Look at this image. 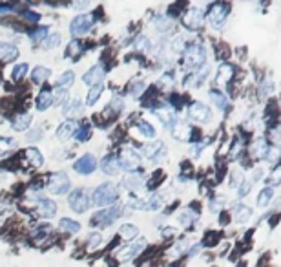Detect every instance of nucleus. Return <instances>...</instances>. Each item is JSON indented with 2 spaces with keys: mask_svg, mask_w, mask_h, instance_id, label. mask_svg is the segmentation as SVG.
I'll return each mask as SVG.
<instances>
[{
  "mask_svg": "<svg viewBox=\"0 0 281 267\" xmlns=\"http://www.w3.org/2000/svg\"><path fill=\"white\" fill-rule=\"evenodd\" d=\"M228 11H230L228 4H225V2H214L208 7V22L214 26L215 30H219L225 24V20H227Z\"/></svg>",
  "mask_w": 281,
  "mask_h": 267,
  "instance_id": "5",
  "label": "nucleus"
},
{
  "mask_svg": "<svg viewBox=\"0 0 281 267\" xmlns=\"http://www.w3.org/2000/svg\"><path fill=\"white\" fill-rule=\"evenodd\" d=\"M250 187H252L250 181H243L240 187H238V196H240V198H245V196L250 192Z\"/></svg>",
  "mask_w": 281,
  "mask_h": 267,
  "instance_id": "51",
  "label": "nucleus"
},
{
  "mask_svg": "<svg viewBox=\"0 0 281 267\" xmlns=\"http://www.w3.org/2000/svg\"><path fill=\"white\" fill-rule=\"evenodd\" d=\"M219 222H221L223 225H227L228 222H230V216H228L227 213H225V214H221V218H219Z\"/></svg>",
  "mask_w": 281,
  "mask_h": 267,
  "instance_id": "59",
  "label": "nucleus"
},
{
  "mask_svg": "<svg viewBox=\"0 0 281 267\" xmlns=\"http://www.w3.org/2000/svg\"><path fill=\"white\" fill-rule=\"evenodd\" d=\"M124 108V103H122V99L120 97H114L112 99V103L108 104V110H114L115 114H120V110Z\"/></svg>",
  "mask_w": 281,
  "mask_h": 267,
  "instance_id": "46",
  "label": "nucleus"
},
{
  "mask_svg": "<svg viewBox=\"0 0 281 267\" xmlns=\"http://www.w3.org/2000/svg\"><path fill=\"white\" fill-rule=\"evenodd\" d=\"M232 77H234V66L232 64H228V62H225V64L219 66V72H217L215 83H217V86H227Z\"/></svg>",
  "mask_w": 281,
  "mask_h": 267,
  "instance_id": "16",
  "label": "nucleus"
},
{
  "mask_svg": "<svg viewBox=\"0 0 281 267\" xmlns=\"http://www.w3.org/2000/svg\"><path fill=\"white\" fill-rule=\"evenodd\" d=\"M49 77V70L44 66H35L33 68V72H31V81L35 83V85H40L44 81Z\"/></svg>",
  "mask_w": 281,
  "mask_h": 267,
  "instance_id": "25",
  "label": "nucleus"
},
{
  "mask_svg": "<svg viewBox=\"0 0 281 267\" xmlns=\"http://www.w3.org/2000/svg\"><path fill=\"white\" fill-rule=\"evenodd\" d=\"M161 205H162V196L154 194L144 201V211H157V209H161Z\"/></svg>",
  "mask_w": 281,
  "mask_h": 267,
  "instance_id": "32",
  "label": "nucleus"
},
{
  "mask_svg": "<svg viewBox=\"0 0 281 267\" xmlns=\"http://www.w3.org/2000/svg\"><path fill=\"white\" fill-rule=\"evenodd\" d=\"M154 26H156L157 30L161 31V33H166V31L172 30V20H170V17H166V15H161V17H157L156 20H154Z\"/></svg>",
  "mask_w": 281,
  "mask_h": 267,
  "instance_id": "31",
  "label": "nucleus"
},
{
  "mask_svg": "<svg viewBox=\"0 0 281 267\" xmlns=\"http://www.w3.org/2000/svg\"><path fill=\"white\" fill-rule=\"evenodd\" d=\"M91 26H93V17L91 15H77L70 24V31H72L73 37H80L84 33H88Z\"/></svg>",
  "mask_w": 281,
  "mask_h": 267,
  "instance_id": "8",
  "label": "nucleus"
},
{
  "mask_svg": "<svg viewBox=\"0 0 281 267\" xmlns=\"http://www.w3.org/2000/svg\"><path fill=\"white\" fill-rule=\"evenodd\" d=\"M137 49H144V51H150L152 49V41H150L148 37H139L137 39Z\"/></svg>",
  "mask_w": 281,
  "mask_h": 267,
  "instance_id": "47",
  "label": "nucleus"
},
{
  "mask_svg": "<svg viewBox=\"0 0 281 267\" xmlns=\"http://www.w3.org/2000/svg\"><path fill=\"white\" fill-rule=\"evenodd\" d=\"M102 77H104V66H102V64H95V66H91L88 72L84 73L82 81L86 85L93 86V85H99L102 81Z\"/></svg>",
  "mask_w": 281,
  "mask_h": 267,
  "instance_id": "12",
  "label": "nucleus"
},
{
  "mask_svg": "<svg viewBox=\"0 0 281 267\" xmlns=\"http://www.w3.org/2000/svg\"><path fill=\"white\" fill-rule=\"evenodd\" d=\"M219 240H221V234H219V232L210 231L208 234L204 236L203 245H204V247H214V245H217V243H219Z\"/></svg>",
  "mask_w": 281,
  "mask_h": 267,
  "instance_id": "42",
  "label": "nucleus"
},
{
  "mask_svg": "<svg viewBox=\"0 0 281 267\" xmlns=\"http://www.w3.org/2000/svg\"><path fill=\"white\" fill-rule=\"evenodd\" d=\"M51 104H53V91L42 90L40 93H39L37 101H35L37 110H48L49 106H51Z\"/></svg>",
  "mask_w": 281,
  "mask_h": 267,
  "instance_id": "21",
  "label": "nucleus"
},
{
  "mask_svg": "<svg viewBox=\"0 0 281 267\" xmlns=\"http://www.w3.org/2000/svg\"><path fill=\"white\" fill-rule=\"evenodd\" d=\"M270 183H272V185H278V183H280V169H276L274 172H272V179H270Z\"/></svg>",
  "mask_w": 281,
  "mask_h": 267,
  "instance_id": "57",
  "label": "nucleus"
},
{
  "mask_svg": "<svg viewBox=\"0 0 281 267\" xmlns=\"http://www.w3.org/2000/svg\"><path fill=\"white\" fill-rule=\"evenodd\" d=\"M203 2H212V0H203Z\"/></svg>",
  "mask_w": 281,
  "mask_h": 267,
  "instance_id": "60",
  "label": "nucleus"
},
{
  "mask_svg": "<svg viewBox=\"0 0 281 267\" xmlns=\"http://www.w3.org/2000/svg\"><path fill=\"white\" fill-rule=\"evenodd\" d=\"M31 125V116L30 114H18V116H15V119H13V128L15 130H26V128Z\"/></svg>",
  "mask_w": 281,
  "mask_h": 267,
  "instance_id": "27",
  "label": "nucleus"
},
{
  "mask_svg": "<svg viewBox=\"0 0 281 267\" xmlns=\"http://www.w3.org/2000/svg\"><path fill=\"white\" fill-rule=\"evenodd\" d=\"M101 169H102V172L104 174H108V176H115L117 172H119V161H117V158L115 156H104L102 158V161H101Z\"/></svg>",
  "mask_w": 281,
  "mask_h": 267,
  "instance_id": "18",
  "label": "nucleus"
},
{
  "mask_svg": "<svg viewBox=\"0 0 281 267\" xmlns=\"http://www.w3.org/2000/svg\"><path fill=\"white\" fill-rule=\"evenodd\" d=\"M190 117L198 123H208L212 119V110L204 103H194L190 106Z\"/></svg>",
  "mask_w": 281,
  "mask_h": 267,
  "instance_id": "11",
  "label": "nucleus"
},
{
  "mask_svg": "<svg viewBox=\"0 0 281 267\" xmlns=\"http://www.w3.org/2000/svg\"><path fill=\"white\" fill-rule=\"evenodd\" d=\"M137 234H139V229L135 227V225H132V223L120 225L119 236L122 238V240H126V242H132V240H135V236H137Z\"/></svg>",
  "mask_w": 281,
  "mask_h": 267,
  "instance_id": "22",
  "label": "nucleus"
},
{
  "mask_svg": "<svg viewBox=\"0 0 281 267\" xmlns=\"http://www.w3.org/2000/svg\"><path fill=\"white\" fill-rule=\"evenodd\" d=\"M272 196H274V188H272V187L263 188V190L259 192V196H257V205L267 207L270 203V200H272Z\"/></svg>",
  "mask_w": 281,
  "mask_h": 267,
  "instance_id": "34",
  "label": "nucleus"
},
{
  "mask_svg": "<svg viewBox=\"0 0 281 267\" xmlns=\"http://www.w3.org/2000/svg\"><path fill=\"white\" fill-rule=\"evenodd\" d=\"M210 97H212V101L215 103V106L219 110H225L228 106V99L223 95L221 91H217V90H210Z\"/></svg>",
  "mask_w": 281,
  "mask_h": 267,
  "instance_id": "37",
  "label": "nucleus"
},
{
  "mask_svg": "<svg viewBox=\"0 0 281 267\" xmlns=\"http://www.w3.org/2000/svg\"><path fill=\"white\" fill-rule=\"evenodd\" d=\"M101 234H99V232H91L90 236H88V247H90V249H95L97 245H99V243H101Z\"/></svg>",
  "mask_w": 281,
  "mask_h": 267,
  "instance_id": "48",
  "label": "nucleus"
},
{
  "mask_svg": "<svg viewBox=\"0 0 281 267\" xmlns=\"http://www.w3.org/2000/svg\"><path fill=\"white\" fill-rule=\"evenodd\" d=\"M144 247V242H137V243H130V245H126L124 249L119 251V255H117V258H119V262H128L132 260V258H135V256L143 251Z\"/></svg>",
  "mask_w": 281,
  "mask_h": 267,
  "instance_id": "13",
  "label": "nucleus"
},
{
  "mask_svg": "<svg viewBox=\"0 0 281 267\" xmlns=\"http://www.w3.org/2000/svg\"><path fill=\"white\" fill-rule=\"evenodd\" d=\"M172 48H174V51H183L185 49V39L183 37H175Z\"/></svg>",
  "mask_w": 281,
  "mask_h": 267,
  "instance_id": "52",
  "label": "nucleus"
},
{
  "mask_svg": "<svg viewBox=\"0 0 281 267\" xmlns=\"http://www.w3.org/2000/svg\"><path fill=\"white\" fill-rule=\"evenodd\" d=\"M179 223L181 225H194V222L198 220V213H194L192 209H186V211H183V213L179 214Z\"/></svg>",
  "mask_w": 281,
  "mask_h": 267,
  "instance_id": "38",
  "label": "nucleus"
},
{
  "mask_svg": "<svg viewBox=\"0 0 281 267\" xmlns=\"http://www.w3.org/2000/svg\"><path fill=\"white\" fill-rule=\"evenodd\" d=\"M17 55H18V49L15 44L7 43V41H2V43H0V59L4 62L15 61Z\"/></svg>",
  "mask_w": 281,
  "mask_h": 267,
  "instance_id": "17",
  "label": "nucleus"
},
{
  "mask_svg": "<svg viewBox=\"0 0 281 267\" xmlns=\"http://www.w3.org/2000/svg\"><path fill=\"white\" fill-rule=\"evenodd\" d=\"M73 79H75V75H73V72H64L62 75L59 77V88H62V90H66V88H70V86L73 85Z\"/></svg>",
  "mask_w": 281,
  "mask_h": 267,
  "instance_id": "40",
  "label": "nucleus"
},
{
  "mask_svg": "<svg viewBox=\"0 0 281 267\" xmlns=\"http://www.w3.org/2000/svg\"><path fill=\"white\" fill-rule=\"evenodd\" d=\"M166 152V148H164V145H162L161 141H156V143H150L146 148H144V154L148 156L152 161H157V159L161 158L162 154Z\"/></svg>",
  "mask_w": 281,
  "mask_h": 267,
  "instance_id": "19",
  "label": "nucleus"
},
{
  "mask_svg": "<svg viewBox=\"0 0 281 267\" xmlns=\"http://www.w3.org/2000/svg\"><path fill=\"white\" fill-rule=\"evenodd\" d=\"M13 7L11 6H0V15H7V13H11Z\"/></svg>",
  "mask_w": 281,
  "mask_h": 267,
  "instance_id": "58",
  "label": "nucleus"
},
{
  "mask_svg": "<svg viewBox=\"0 0 281 267\" xmlns=\"http://www.w3.org/2000/svg\"><path fill=\"white\" fill-rule=\"evenodd\" d=\"M59 225H60V229H62V231L72 232V234H75V232L80 231V223H79V222H73V220H70V218H62L59 222Z\"/></svg>",
  "mask_w": 281,
  "mask_h": 267,
  "instance_id": "30",
  "label": "nucleus"
},
{
  "mask_svg": "<svg viewBox=\"0 0 281 267\" xmlns=\"http://www.w3.org/2000/svg\"><path fill=\"white\" fill-rule=\"evenodd\" d=\"M102 90H104V85H102V83L91 86V90L88 91V101H86V103L90 104V106H91V104H95L97 101H99V97H101Z\"/></svg>",
  "mask_w": 281,
  "mask_h": 267,
  "instance_id": "33",
  "label": "nucleus"
},
{
  "mask_svg": "<svg viewBox=\"0 0 281 267\" xmlns=\"http://www.w3.org/2000/svg\"><path fill=\"white\" fill-rule=\"evenodd\" d=\"M13 146H15V139H11V137H0V156L6 154L7 150H11Z\"/></svg>",
  "mask_w": 281,
  "mask_h": 267,
  "instance_id": "44",
  "label": "nucleus"
},
{
  "mask_svg": "<svg viewBox=\"0 0 281 267\" xmlns=\"http://www.w3.org/2000/svg\"><path fill=\"white\" fill-rule=\"evenodd\" d=\"M143 185V178L141 174H128V176L122 179V187L124 188H130V190H135Z\"/></svg>",
  "mask_w": 281,
  "mask_h": 267,
  "instance_id": "24",
  "label": "nucleus"
},
{
  "mask_svg": "<svg viewBox=\"0 0 281 267\" xmlns=\"http://www.w3.org/2000/svg\"><path fill=\"white\" fill-rule=\"evenodd\" d=\"M80 112H82V104H80L79 99H73V101H70V103L64 106V116L68 117H75L79 116Z\"/></svg>",
  "mask_w": 281,
  "mask_h": 267,
  "instance_id": "29",
  "label": "nucleus"
},
{
  "mask_svg": "<svg viewBox=\"0 0 281 267\" xmlns=\"http://www.w3.org/2000/svg\"><path fill=\"white\" fill-rule=\"evenodd\" d=\"M22 17H24L26 20H30V22H37V20L40 18V15H39V13H35V11H24V13H22Z\"/></svg>",
  "mask_w": 281,
  "mask_h": 267,
  "instance_id": "53",
  "label": "nucleus"
},
{
  "mask_svg": "<svg viewBox=\"0 0 281 267\" xmlns=\"http://www.w3.org/2000/svg\"><path fill=\"white\" fill-rule=\"evenodd\" d=\"M135 130H137L143 137H146V139H152V137H156V128L152 127L148 121H139L137 125H135Z\"/></svg>",
  "mask_w": 281,
  "mask_h": 267,
  "instance_id": "23",
  "label": "nucleus"
},
{
  "mask_svg": "<svg viewBox=\"0 0 281 267\" xmlns=\"http://www.w3.org/2000/svg\"><path fill=\"white\" fill-rule=\"evenodd\" d=\"M234 216H236V220H238L240 223H245V222H248V218L252 216V209L241 203V205L236 207V213H234Z\"/></svg>",
  "mask_w": 281,
  "mask_h": 267,
  "instance_id": "28",
  "label": "nucleus"
},
{
  "mask_svg": "<svg viewBox=\"0 0 281 267\" xmlns=\"http://www.w3.org/2000/svg\"><path fill=\"white\" fill-rule=\"evenodd\" d=\"M270 91H272V83H270V79L269 81H265L263 83V88H261V93H270Z\"/></svg>",
  "mask_w": 281,
  "mask_h": 267,
  "instance_id": "56",
  "label": "nucleus"
},
{
  "mask_svg": "<svg viewBox=\"0 0 281 267\" xmlns=\"http://www.w3.org/2000/svg\"><path fill=\"white\" fill-rule=\"evenodd\" d=\"M40 137H42L40 128H35V132H30V134H28V139H30V141H37V139H40Z\"/></svg>",
  "mask_w": 281,
  "mask_h": 267,
  "instance_id": "54",
  "label": "nucleus"
},
{
  "mask_svg": "<svg viewBox=\"0 0 281 267\" xmlns=\"http://www.w3.org/2000/svg\"><path fill=\"white\" fill-rule=\"evenodd\" d=\"M120 214H122V205L108 207L106 211L97 213L95 216L90 220V223L93 225V227H110L114 222H117V218H120Z\"/></svg>",
  "mask_w": 281,
  "mask_h": 267,
  "instance_id": "3",
  "label": "nucleus"
},
{
  "mask_svg": "<svg viewBox=\"0 0 281 267\" xmlns=\"http://www.w3.org/2000/svg\"><path fill=\"white\" fill-rule=\"evenodd\" d=\"M144 90H146V86H144L143 81H135V83L132 85V88H130V93H132L133 97H139Z\"/></svg>",
  "mask_w": 281,
  "mask_h": 267,
  "instance_id": "45",
  "label": "nucleus"
},
{
  "mask_svg": "<svg viewBox=\"0 0 281 267\" xmlns=\"http://www.w3.org/2000/svg\"><path fill=\"white\" fill-rule=\"evenodd\" d=\"M117 161H119L120 169L128 170V172H133V170L139 169V165H141V156L133 150L132 146H124V148H120Z\"/></svg>",
  "mask_w": 281,
  "mask_h": 267,
  "instance_id": "4",
  "label": "nucleus"
},
{
  "mask_svg": "<svg viewBox=\"0 0 281 267\" xmlns=\"http://www.w3.org/2000/svg\"><path fill=\"white\" fill-rule=\"evenodd\" d=\"M90 4V0H73V6L77 7V9H82V7H86Z\"/></svg>",
  "mask_w": 281,
  "mask_h": 267,
  "instance_id": "55",
  "label": "nucleus"
},
{
  "mask_svg": "<svg viewBox=\"0 0 281 267\" xmlns=\"http://www.w3.org/2000/svg\"><path fill=\"white\" fill-rule=\"evenodd\" d=\"M84 51V44L80 43V41H72L70 43V46H68L66 49V57H70V59H75L77 55H80Z\"/></svg>",
  "mask_w": 281,
  "mask_h": 267,
  "instance_id": "35",
  "label": "nucleus"
},
{
  "mask_svg": "<svg viewBox=\"0 0 281 267\" xmlns=\"http://www.w3.org/2000/svg\"><path fill=\"white\" fill-rule=\"evenodd\" d=\"M203 22H204V17L198 7H192V9H188V11L183 15V26H185L186 30H192V31L201 30V28H203Z\"/></svg>",
  "mask_w": 281,
  "mask_h": 267,
  "instance_id": "9",
  "label": "nucleus"
},
{
  "mask_svg": "<svg viewBox=\"0 0 281 267\" xmlns=\"http://www.w3.org/2000/svg\"><path fill=\"white\" fill-rule=\"evenodd\" d=\"M73 135H75V139L77 141H88L91 135V128L88 127V125H82V127H77L75 128V132H73Z\"/></svg>",
  "mask_w": 281,
  "mask_h": 267,
  "instance_id": "39",
  "label": "nucleus"
},
{
  "mask_svg": "<svg viewBox=\"0 0 281 267\" xmlns=\"http://www.w3.org/2000/svg\"><path fill=\"white\" fill-rule=\"evenodd\" d=\"M117 198H119V190L114 183H102L93 190L90 201H93V205L97 207H110L117 201Z\"/></svg>",
  "mask_w": 281,
  "mask_h": 267,
  "instance_id": "1",
  "label": "nucleus"
},
{
  "mask_svg": "<svg viewBox=\"0 0 281 267\" xmlns=\"http://www.w3.org/2000/svg\"><path fill=\"white\" fill-rule=\"evenodd\" d=\"M162 178H164V174H162L161 170H157L156 176H154V179H152V181H148V190H156V187L161 183Z\"/></svg>",
  "mask_w": 281,
  "mask_h": 267,
  "instance_id": "49",
  "label": "nucleus"
},
{
  "mask_svg": "<svg viewBox=\"0 0 281 267\" xmlns=\"http://www.w3.org/2000/svg\"><path fill=\"white\" fill-rule=\"evenodd\" d=\"M59 44H60L59 33H51V35H48L46 39H44V48L46 49H53V48H57Z\"/></svg>",
  "mask_w": 281,
  "mask_h": 267,
  "instance_id": "43",
  "label": "nucleus"
},
{
  "mask_svg": "<svg viewBox=\"0 0 281 267\" xmlns=\"http://www.w3.org/2000/svg\"><path fill=\"white\" fill-rule=\"evenodd\" d=\"M28 70H30V66H28L26 62L17 64V66L13 68V81H22L24 79V75L28 73Z\"/></svg>",
  "mask_w": 281,
  "mask_h": 267,
  "instance_id": "41",
  "label": "nucleus"
},
{
  "mask_svg": "<svg viewBox=\"0 0 281 267\" xmlns=\"http://www.w3.org/2000/svg\"><path fill=\"white\" fill-rule=\"evenodd\" d=\"M97 169V159L93 154H84L82 158H79L75 163H73V170L80 174V176H88L93 170Z\"/></svg>",
  "mask_w": 281,
  "mask_h": 267,
  "instance_id": "10",
  "label": "nucleus"
},
{
  "mask_svg": "<svg viewBox=\"0 0 281 267\" xmlns=\"http://www.w3.org/2000/svg\"><path fill=\"white\" fill-rule=\"evenodd\" d=\"M204 59H206V51H204V48L201 44H190L185 49V66L192 73H194V70L203 66Z\"/></svg>",
  "mask_w": 281,
  "mask_h": 267,
  "instance_id": "2",
  "label": "nucleus"
},
{
  "mask_svg": "<svg viewBox=\"0 0 281 267\" xmlns=\"http://www.w3.org/2000/svg\"><path fill=\"white\" fill-rule=\"evenodd\" d=\"M26 158L30 159V163L33 165V167H42V163H44L42 154L39 152V148H35V146H30V148L26 150Z\"/></svg>",
  "mask_w": 281,
  "mask_h": 267,
  "instance_id": "26",
  "label": "nucleus"
},
{
  "mask_svg": "<svg viewBox=\"0 0 281 267\" xmlns=\"http://www.w3.org/2000/svg\"><path fill=\"white\" fill-rule=\"evenodd\" d=\"M68 203H70V207H72L73 213H79L82 214L86 213L88 209H90V196H88V192L86 190H82V188H77V190H73L72 194H70V200H68Z\"/></svg>",
  "mask_w": 281,
  "mask_h": 267,
  "instance_id": "6",
  "label": "nucleus"
},
{
  "mask_svg": "<svg viewBox=\"0 0 281 267\" xmlns=\"http://www.w3.org/2000/svg\"><path fill=\"white\" fill-rule=\"evenodd\" d=\"M75 128H77V123L72 121V119H68V121H64L59 127V130H57V137H59L60 141H66L68 137H72L73 135Z\"/></svg>",
  "mask_w": 281,
  "mask_h": 267,
  "instance_id": "20",
  "label": "nucleus"
},
{
  "mask_svg": "<svg viewBox=\"0 0 281 267\" xmlns=\"http://www.w3.org/2000/svg\"><path fill=\"white\" fill-rule=\"evenodd\" d=\"M270 148V143L269 139H265V137H259V139L254 141V145H252L250 148V154H252V158L254 159H265L267 158V152H269Z\"/></svg>",
  "mask_w": 281,
  "mask_h": 267,
  "instance_id": "14",
  "label": "nucleus"
},
{
  "mask_svg": "<svg viewBox=\"0 0 281 267\" xmlns=\"http://www.w3.org/2000/svg\"><path fill=\"white\" fill-rule=\"evenodd\" d=\"M37 213L42 218H53L57 214V205L53 200H40L37 203Z\"/></svg>",
  "mask_w": 281,
  "mask_h": 267,
  "instance_id": "15",
  "label": "nucleus"
},
{
  "mask_svg": "<svg viewBox=\"0 0 281 267\" xmlns=\"http://www.w3.org/2000/svg\"><path fill=\"white\" fill-rule=\"evenodd\" d=\"M70 178L64 172H55L48 179V190L51 194H66L70 190Z\"/></svg>",
  "mask_w": 281,
  "mask_h": 267,
  "instance_id": "7",
  "label": "nucleus"
},
{
  "mask_svg": "<svg viewBox=\"0 0 281 267\" xmlns=\"http://www.w3.org/2000/svg\"><path fill=\"white\" fill-rule=\"evenodd\" d=\"M48 35H49V30L46 26H39V28H35L33 31H30V39L33 43H40V41H44Z\"/></svg>",
  "mask_w": 281,
  "mask_h": 267,
  "instance_id": "36",
  "label": "nucleus"
},
{
  "mask_svg": "<svg viewBox=\"0 0 281 267\" xmlns=\"http://www.w3.org/2000/svg\"><path fill=\"white\" fill-rule=\"evenodd\" d=\"M66 101V91L62 90V88H57L53 93V104H60Z\"/></svg>",
  "mask_w": 281,
  "mask_h": 267,
  "instance_id": "50",
  "label": "nucleus"
}]
</instances>
